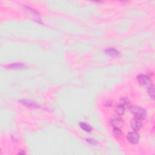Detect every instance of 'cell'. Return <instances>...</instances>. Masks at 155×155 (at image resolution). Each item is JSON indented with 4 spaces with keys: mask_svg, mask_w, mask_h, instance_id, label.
I'll return each mask as SVG.
<instances>
[{
    "mask_svg": "<svg viewBox=\"0 0 155 155\" xmlns=\"http://www.w3.org/2000/svg\"><path fill=\"white\" fill-rule=\"evenodd\" d=\"M113 135L116 137H118V138H120V137H123V133L120 130V128H113Z\"/></svg>",
    "mask_w": 155,
    "mask_h": 155,
    "instance_id": "cell-9",
    "label": "cell"
},
{
    "mask_svg": "<svg viewBox=\"0 0 155 155\" xmlns=\"http://www.w3.org/2000/svg\"><path fill=\"white\" fill-rule=\"evenodd\" d=\"M21 102L23 103L24 105H25V106L28 107L30 108H36L37 107V105L35 104V103H33L32 101L26 100V99H22V100H21Z\"/></svg>",
    "mask_w": 155,
    "mask_h": 155,
    "instance_id": "cell-7",
    "label": "cell"
},
{
    "mask_svg": "<svg viewBox=\"0 0 155 155\" xmlns=\"http://www.w3.org/2000/svg\"><path fill=\"white\" fill-rule=\"evenodd\" d=\"M130 101L127 98H122L120 99V104L123 105L124 107L125 106H130Z\"/></svg>",
    "mask_w": 155,
    "mask_h": 155,
    "instance_id": "cell-13",
    "label": "cell"
},
{
    "mask_svg": "<svg viewBox=\"0 0 155 155\" xmlns=\"http://www.w3.org/2000/svg\"><path fill=\"white\" fill-rule=\"evenodd\" d=\"M111 126L113 128H120L123 127L124 122L121 118H119V117H114L111 119L110 121Z\"/></svg>",
    "mask_w": 155,
    "mask_h": 155,
    "instance_id": "cell-5",
    "label": "cell"
},
{
    "mask_svg": "<svg viewBox=\"0 0 155 155\" xmlns=\"http://www.w3.org/2000/svg\"><path fill=\"white\" fill-rule=\"evenodd\" d=\"M105 53L110 56H116L118 55L119 52L118 50L115 49V48H108L104 50Z\"/></svg>",
    "mask_w": 155,
    "mask_h": 155,
    "instance_id": "cell-6",
    "label": "cell"
},
{
    "mask_svg": "<svg viewBox=\"0 0 155 155\" xmlns=\"http://www.w3.org/2000/svg\"><path fill=\"white\" fill-rule=\"evenodd\" d=\"M137 80L141 85L150 86L152 83L150 78L145 75H139L137 76Z\"/></svg>",
    "mask_w": 155,
    "mask_h": 155,
    "instance_id": "cell-2",
    "label": "cell"
},
{
    "mask_svg": "<svg viewBox=\"0 0 155 155\" xmlns=\"http://www.w3.org/2000/svg\"><path fill=\"white\" fill-rule=\"evenodd\" d=\"M127 140L129 142L133 144H136L139 139V135L136 132H129L127 136Z\"/></svg>",
    "mask_w": 155,
    "mask_h": 155,
    "instance_id": "cell-4",
    "label": "cell"
},
{
    "mask_svg": "<svg viewBox=\"0 0 155 155\" xmlns=\"http://www.w3.org/2000/svg\"><path fill=\"white\" fill-rule=\"evenodd\" d=\"M125 108L123 105L119 104L116 107V111L119 115H123L124 113Z\"/></svg>",
    "mask_w": 155,
    "mask_h": 155,
    "instance_id": "cell-12",
    "label": "cell"
},
{
    "mask_svg": "<svg viewBox=\"0 0 155 155\" xmlns=\"http://www.w3.org/2000/svg\"><path fill=\"white\" fill-rule=\"evenodd\" d=\"M25 10H27V11L30 12H32L33 13H34V14H38V13L37 12L35 11V10L33 9V8H30V7L25 6Z\"/></svg>",
    "mask_w": 155,
    "mask_h": 155,
    "instance_id": "cell-15",
    "label": "cell"
},
{
    "mask_svg": "<svg viewBox=\"0 0 155 155\" xmlns=\"http://www.w3.org/2000/svg\"><path fill=\"white\" fill-rule=\"evenodd\" d=\"M86 141H87V142H89V144H92V145H96V144H98V141H96L95 139H92V138L87 139H86Z\"/></svg>",
    "mask_w": 155,
    "mask_h": 155,
    "instance_id": "cell-14",
    "label": "cell"
},
{
    "mask_svg": "<svg viewBox=\"0 0 155 155\" xmlns=\"http://www.w3.org/2000/svg\"><path fill=\"white\" fill-rule=\"evenodd\" d=\"M8 68H23L25 67V65L23 63H13L7 65Z\"/></svg>",
    "mask_w": 155,
    "mask_h": 155,
    "instance_id": "cell-8",
    "label": "cell"
},
{
    "mask_svg": "<svg viewBox=\"0 0 155 155\" xmlns=\"http://www.w3.org/2000/svg\"><path fill=\"white\" fill-rule=\"evenodd\" d=\"M80 126L82 130H84L86 132H90L91 131H92V127L89 125H88L84 123H80Z\"/></svg>",
    "mask_w": 155,
    "mask_h": 155,
    "instance_id": "cell-11",
    "label": "cell"
},
{
    "mask_svg": "<svg viewBox=\"0 0 155 155\" xmlns=\"http://www.w3.org/2000/svg\"><path fill=\"white\" fill-rule=\"evenodd\" d=\"M129 110L130 112L134 115L136 118L141 119L142 120H144L147 116V112L146 110L144 108L139 106H129Z\"/></svg>",
    "mask_w": 155,
    "mask_h": 155,
    "instance_id": "cell-1",
    "label": "cell"
},
{
    "mask_svg": "<svg viewBox=\"0 0 155 155\" xmlns=\"http://www.w3.org/2000/svg\"><path fill=\"white\" fill-rule=\"evenodd\" d=\"M142 120H143L141 119L137 118L136 117L133 118L130 121V125L133 130L135 132L138 131L142 126Z\"/></svg>",
    "mask_w": 155,
    "mask_h": 155,
    "instance_id": "cell-3",
    "label": "cell"
},
{
    "mask_svg": "<svg viewBox=\"0 0 155 155\" xmlns=\"http://www.w3.org/2000/svg\"><path fill=\"white\" fill-rule=\"evenodd\" d=\"M148 93L153 99H154V85L153 84H151L149 86Z\"/></svg>",
    "mask_w": 155,
    "mask_h": 155,
    "instance_id": "cell-10",
    "label": "cell"
}]
</instances>
